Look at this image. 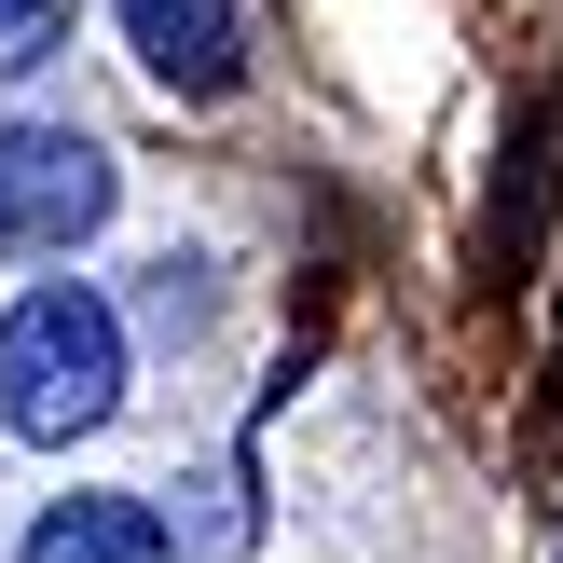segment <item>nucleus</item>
<instances>
[{
	"instance_id": "4",
	"label": "nucleus",
	"mask_w": 563,
	"mask_h": 563,
	"mask_svg": "<svg viewBox=\"0 0 563 563\" xmlns=\"http://www.w3.org/2000/svg\"><path fill=\"white\" fill-rule=\"evenodd\" d=\"M27 563H165V509H137V495H55L27 522Z\"/></svg>"
},
{
	"instance_id": "3",
	"label": "nucleus",
	"mask_w": 563,
	"mask_h": 563,
	"mask_svg": "<svg viewBox=\"0 0 563 563\" xmlns=\"http://www.w3.org/2000/svg\"><path fill=\"white\" fill-rule=\"evenodd\" d=\"M124 42H137V69L165 82V97H234L247 82V27H234V0H124Z\"/></svg>"
},
{
	"instance_id": "2",
	"label": "nucleus",
	"mask_w": 563,
	"mask_h": 563,
	"mask_svg": "<svg viewBox=\"0 0 563 563\" xmlns=\"http://www.w3.org/2000/svg\"><path fill=\"white\" fill-rule=\"evenodd\" d=\"M110 220V152L82 124H0V262H55Z\"/></svg>"
},
{
	"instance_id": "1",
	"label": "nucleus",
	"mask_w": 563,
	"mask_h": 563,
	"mask_svg": "<svg viewBox=\"0 0 563 563\" xmlns=\"http://www.w3.org/2000/svg\"><path fill=\"white\" fill-rule=\"evenodd\" d=\"M124 412V317H110L97 289H27L14 317H0V427L14 440H82Z\"/></svg>"
},
{
	"instance_id": "5",
	"label": "nucleus",
	"mask_w": 563,
	"mask_h": 563,
	"mask_svg": "<svg viewBox=\"0 0 563 563\" xmlns=\"http://www.w3.org/2000/svg\"><path fill=\"white\" fill-rule=\"evenodd\" d=\"M55 42H69V0H0V82H14V69H42Z\"/></svg>"
}]
</instances>
